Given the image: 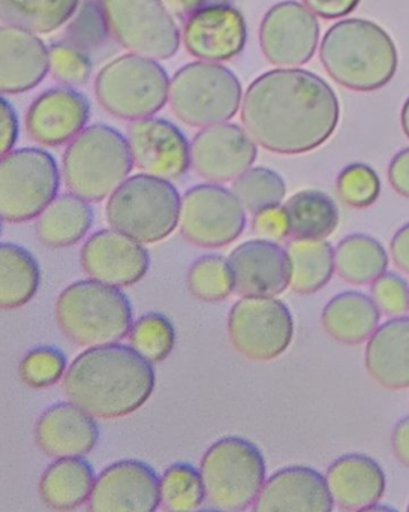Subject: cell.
Instances as JSON below:
<instances>
[{
	"instance_id": "1",
	"label": "cell",
	"mask_w": 409,
	"mask_h": 512,
	"mask_svg": "<svg viewBox=\"0 0 409 512\" xmlns=\"http://www.w3.org/2000/svg\"><path fill=\"white\" fill-rule=\"evenodd\" d=\"M341 105L320 75L278 68L260 75L243 96L242 122L252 140L278 155L323 146L339 125Z\"/></svg>"
},
{
	"instance_id": "2",
	"label": "cell",
	"mask_w": 409,
	"mask_h": 512,
	"mask_svg": "<svg viewBox=\"0 0 409 512\" xmlns=\"http://www.w3.org/2000/svg\"><path fill=\"white\" fill-rule=\"evenodd\" d=\"M152 363L132 346H93L66 370L63 391L74 405L102 420L128 417L155 390Z\"/></svg>"
},
{
	"instance_id": "3",
	"label": "cell",
	"mask_w": 409,
	"mask_h": 512,
	"mask_svg": "<svg viewBox=\"0 0 409 512\" xmlns=\"http://www.w3.org/2000/svg\"><path fill=\"white\" fill-rule=\"evenodd\" d=\"M327 74L354 92L383 89L398 71V48L375 21L347 18L333 24L320 45Z\"/></svg>"
},
{
	"instance_id": "4",
	"label": "cell",
	"mask_w": 409,
	"mask_h": 512,
	"mask_svg": "<svg viewBox=\"0 0 409 512\" xmlns=\"http://www.w3.org/2000/svg\"><path fill=\"white\" fill-rule=\"evenodd\" d=\"M134 167L128 138L107 125L84 129L63 155V180L72 195L99 203L128 180Z\"/></svg>"
},
{
	"instance_id": "5",
	"label": "cell",
	"mask_w": 409,
	"mask_h": 512,
	"mask_svg": "<svg viewBox=\"0 0 409 512\" xmlns=\"http://www.w3.org/2000/svg\"><path fill=\"white\" fill-rule=\"evenodd\" d=\"M56 321L68 340L87 348L117 343L134 325L128 297L95 279L72 283L59 295Z\"/></svg>"
},
{
	"instance_id": "6",
	"label": "cell",
	"mask_w": 409,
	"mask_h": 512,
	"mask_svg": "<svg viewBox=\"0 0 409 512\" xmlns=\"http://www.w3.org/2000/svg\"><path fill=\"white\" fill-rule=\"evenodd\" d=\"M179 192L170 180L149 174L129 177L107 203L108 224L137 242L167 239L180 221Z\"/></svg>"
},
{
	"instance_id": "7",
	"label": "cell",
	"mask_w": 409,
	"mask_h": 512,
	"mask_svg": "<svg viewBox=\"0 0 409 512\" xmlns=\"http://www.w3.org/2000/svg\"><path fill=\"white\" fill-rule=\"evenodd\" d=\"M206 498L224 512L248 510L266 484V460L248 439L227 436L216 441L201 460Z\"/></svg>"
},
{
	"instance_id": "8",
	"label": "cell",
	"mask_w": 409,
	"mask_h": 512,
	"mask_svg": "<svg viewBox=\"0 0 409 512\" xmlns=\"http://www.w3.org/2000/svg\"><path fill=\"white\" fill-rule=\"evenodd\" d=\"M170 78L156 60L123 54L96 75L95 93L101 107L117 119H149L170 98Z\"/></svg>"
},
{
	"instance_id": "9",
	"label": "cell",
	"mask_w": 409,
	"mask_h": 512,
	"mask_svg": "<svg viewBox=\"0 0 409 512\" xmlns=\"http://www.w3.org/2000/svg\"><path fill=\"white\" fill-rule=\"evenodd\" d=\"M239 78L221 63L194 62L180 68L170 84L171 110L192 128L233 119L242 104Z\"/></svg>"
},
{
	"instance_id": "10",
	"label": "cell",
	"mask_w": 409,
	"mask_h": 512,
	"mask_svg": "<svg viewBox=\"0 0 409 512\" xmlns=\"http://www.w3.org/2000/svg\"><path fill=\"white\" fill-rule=\"evenodd\" d=\"M60 174L56 159L42 149H20L2 156L0 215L11 224L32 221L56 200Z\"/></svg>"
},
{
	"instance_id": "11",
	"label": "cell",
	"mask_w": 409,
	"mask_h": 512,
	"mask_svg": "<svg viewBox=\"0 0 409 512\" xmlns=\"http://www.w3.org/2000/svg\"><path fill=\"white\" fill-rule=\"evenodd\" d=\"M108 33L126 50L167 60L180 47V30L162 0H98Z\"/></svg>"
},
{
	"instance_id": "12",
	"label": "cell",
	"mask_w": 409,
	"mask_h": 512,
	"mask_svg": "<svg viewBox=\"0 0 409 512\" xmlns=\"http://www.w3.org/2000/svg\"><path fill=\"white\" fill-rule=\"evenodd\" d=\"M228 337L248 360H276L293 342V315L275 297L240 298L228 316Z\"/></svg>"
},
{
	"instance_id": "13",
	"label": "cell",
	"mask_w": 409,
	"mask_h": 512,
	"mask_svg": "<svg viewBox=\"0 0 409 512\" xmlns=\"http://www.w3.org/2000/svg\"><path fill=\"white\" fill-rule=\"evenodd\" d=\"M180 231L192 245L222 248L236 242L246 227L245 207L219 185L189 189L180 207Z\"/></svg>"
},
{
	"instance_id": "14",
	"label": "cell",
	"mask_w": 409,
	"mask_h": 512,
	"mask_svg": "<svg viewBox=\"0 0 409 512\" xmlns=\"http://www.w3.org/2000/svg\"><path fill=\"white\" fill-rule=\"evenodd\" d=\"M318 41L317 15L294 0L273 6L261 21V50L279 68H297L308 63L317 51Z\"/></svg>"
},
{
	"instance_id": "15",
	"label": "cell",
	"mask_w": 409,
	"mask_h": 512,
	"mask_svg": "<svg viewBox=\"0 0 409 512\" xmlns=\"http://www.w3.org/2000/svg\"><path fill=\"white\" fill-rule=\"evenodd\" d=\"M161 505V480L140 460H120L96 478L87 512H156Z\"/></svg>"
},
{
	"instance_id": "16",
	"label": "cell",
	"mask_w": 409,
	"mask_h": 512,
	"mask_svg": "<svg viewBox=\"0 0 409 512\" xmlns=\"http://www.w3.org/2000/svg\"><path fill=\"white\" fill-rule=\"evenodd\" d=\"M257 156V144L251 135L233 123L204 128L191 146L192 168L213 183L239 179L252 168Z\"/></svg>"
},
{
	"instance_id": "17",
	"label": "cell",
	"mask_w": 409,
	"mask_h": 512,
	"mask_svg": "<svg viewBox=\"0 0 409 512\" xmlns=\"http://www.w3.org/2000/svg\"><path fill=\"white\" fill-rule=\"evenodd\" d=\"M128 143L134 164L149 176L177 180L192 165L188 138L168 120L149 117L132 123Z\"/></svg>"
},
{
	"instance_id": "18",
	"label": "cell",
	"mask_w": 409,
	"mask_h": 512,
	"mask_svg": "<svg viewBox=\"0 0 409 512\" xmlns=\"http://www.w3.org/2000/svg\"><path fill=\"white\" fill-rule=\"evenodd\" d=\"M87 276L107 285L132 286L149 271V252L140 242L116 230L93 234L80 254Z\"/></svg>"
},
{
	"instance_id": "19",
	"label": "cell",
	"mask_w": 409,
	"mask_h": 512,
	"mask_svg": "<svg viewBox=\"0 0 409 512\" xmlns=\"http://www.w3.org/2000/svg\"><path fill=\"white\" fill-rule=\"evenodd\" d=\"M248 38L245 17L231 5L201 9L185 21L183 44L203 62L219 63L242 53Z\"/></svg>"
},
{
	"instance_id": "20",
	"label": "cell",
	"mask_w": 409,
	"mask_h": 512,
	"mask_svg": "<svg viewBox=\"0 0 409 512\" xmlns=\"http://www.w3.org/2000/svg\"><path fill=\"white\" fill-rule=\"evenodd\" d=\"M89 99L71 87H56L39 95L26 114V129L35 143L59 147L84 131L89 122Z\"/></svg>"
},
{
	"instance_id": "21",
	"label": "cell",
	"mask_w": 409,
	"mask_h": 512,
	"mask_svg": "<svg viewBox=\"0 0 409 512\" xmlns=\"http://www.w3.org/2000/svg\"><path fill=\"white\" fill-rule=\"evenodd\" d=\"M234 288L243 297H275L291 283L288 252L270 240H249L231 252Z\"/></svg>"
},
{
	"instance_id": "22",
	"label": "cell",
	"mask_w": 409,
	"mask_h": 512,
	"mask_svg": "<svg viewBox=\"0 0 409 512\" xmlns=\"http://www.w3.org/2000/svg\"><path fill=\"white\" fill-rule=\"evenodd\" d=\"M326 478L308 466H288L264 484L252 512H332Z\"/></svg>"
},
{
	"instance_id": "23",
	"label": "cell",
	"mask_w": 409,
	"mask_h": 512,
	"mask_svg": "<svg viewBox=\"0 0 409 512\" xmlns=\"http://www.w3.org/2000/svg\"><path fill=\"white\" fill-rule=\"evenodd\" d=\"M98 441L95 417L72 402L56 403L36 421V445L51 459L84 457Z\"/></svg>"
},
{
	"instance_id": "24",
	"label": "cell",
	"mask_w": 409,
	"mask_h": 512,
	"mask_svg": "<svg viewBox=\"0 0 409 512\" xmlns=\"http://www.w3.org/2000/svg\"><path fill=\"white\" fill-rule=\"evenodd\" d=\"M0 90L5 95L32 90L50 71V50L36 33L21 27L0 29Z\"/></svg>"
},
{
	"instance_id": "25",
	"label": "cell",
	"mask_w": 409,
	"mask_h": 512,
	"mask_svg": "<svg viewBox=\"0 0 409 512\" xmlns=\"http://www.w3.org/2000/svg\"><path fill=\"white\" fill-rule=\"evenodd\" d=\"M326 483L341 510L359 512L374 507L386 492V474L371 457L347 454L327 469Z\"/></svg>"
},
{
	"instance_id": "26",
	"label": "cell",
	"mask_w": 409,
	"mask_h": 512,
	"mask_svg": "<svg viewBox=\"0 0 409 512\" xmlns=\"http://www.w3.org/2000/svg\"><path fill=\"white\" fill-rule=\"evenodd\" d=\"M366 369L381 387H409V316L390 319L377 328L366 345Z\"/></svg>"
},
{
	"instance_id": "27",
	"label": "cell",
	"mask_w": 409,
	"mask_h": 512,
	"mask_svg": "<svg viewBox=\"0 0 409 512\" xmlns=\"http://www.w3.org/2000/svg\"><path fill=\"white\" fill-rule=\"evenodd\" d=\"M381 310L369 295L345 291L324 307L321 322L332 339L345 345H359L372 337L380 325Z\"/></svg>"
},
{
	"instance_id": "28",
	"label": "cell",
	"mask_w": 409,
	"mask_h": 512,
	"mask_svg": "<svg viewBox=\"0 0 409 512\" xmlns=\"http://www.w3.org/2000/svg\"><path fill=\"white\" fill-rule=\"evenodd\" d=\"M95 481V471L83 457L59 459L42 474L39 498L51 511L71 512L89 501Z\"/></svg>"
},
{
	"instance_id": "29",
	"label": "cell",
	"mask_w": 409,
	"mask_h": 512,
	"mask_svg": "<svg viewBox=\"0 0 409 512\" xmlns=\"http://www.w3.org/2000/svg\"><path fill=\"white\" fill-rule=\"evenodd\" d=\"M89 201L77 195L56 198L36 221V237L48 248H69L84 239L93 225Z\"/></svg>"
},
{
	"instance_id": "30",
	"label": "cell",
	"mask_w": 409,
	"mask_h": 512,
	"mask_svg": "<svg viewBox=\"0 0 409 512\" xmlns=\"http://www.w3.org/2000/svg\"><path fill=\"white\" fill-rule=\"evenodd\" d=\"M288 233L294 240H324L339 225L335 201L321 191L297 192L284 206Z\"/></svg>"
},
{
	"instance_id": "31",
	"label": "cell",
	"mask_w": 409,
	"mask_h": 512,
	"mask_svg": "<svg viewBox=\"0 0 409 512\" xmlns=\"http://www.w3.org/2000/svg\"><path fill=\"white\" fill-rule=\"evenodd\" d=\"M41 282V270L35 256L12 243L0 246V304L12 310L32 300Z\"/></svg>"
},
{
	"instance_id": "32",
	"label": "cell",
	"mask_w": 409,
	"mask_h": 512,
	"mask_svg": "<svg viewBox=\"0 0 409 512\" xmlns=\"http://www.w3.org/2000/svg\"><path fill=\"white\" fill-rule=\"evenodd\" d=\"M291 289L309 295L323 289L335 273V251L326 240H293L287 246Z\"/></svg>"
},
{
	"instance_id": "33",
	"label": "cell",
	"mask_w": 409,
	"mask_h": 512,
	"mask_svg": "<svg viewBox=\"0 0 409 512\" xmlns=\"http://www.w3.org/2000/svg\"><path fill=\"white\" fill-rule=\"evenodd\" d=\"M335 267L345 282L371 285L387 273L389 255L374 237L353 234L341 240L335 251Z\"/></svg>"
},
{
	"instance_id": "34",
	"label": "cell",
	"mask_w": 409,
	"mask_h": 512,
	"mask_svg": "<svg viewBox=\"0 0 409 512\" xmlns=\"http://www.w3.org/2000/svg\"><path fill=\"white\" fill-rule=\"evenodd\" d=\"M80 0H0L2 20L33 33H51L62 27Z\"/></svg>"
},
{
	"instance_id": "35",
	"label": "cell",
	"mask_w": 409,
	"mask_h": 512,
	"mask_svg": "<svg viewBox=\"0 0 409 512\" xmlns=\"http://www.w3.org/2000/svg\"><path fill=\"white\" fill-rule=\"evenodd\" d=\"M206 498L203 477L189 463H176L161 478V505L165 512H195Z\"/></svg>"
},
{
	"instance_id": "36",
	"label": "cell",
	"mask_w": 409,
	"mask_h": 512,
	"mask_svg": "<svg viewBox=\"0 0 409 512\" xmlns=\"http://www.w3.org/2000/svg\"><path fill=\"white\" fill-rule=\"evenodd\" d=\"M188 289L197 300L218 303L227 300L234 288V274L230 261L219 255H204L189 268Z\"/></svg>"
},
{
	"instance_id": "37",
	"label": "cell",
	"mask_w": 409,
	"mask_h": 512,
	"mask_svg": "<svg viewBox=\"0 0 409 512\" xmlns=\"http://www.w3.org/2000/svg\"><path fill=\"white\" fill-rule=\"evenodd\" d=\"M233 192L248 212L258 215L281 206L287 194L284 179L270 168H249L234 180Z\"/></svg>"
},
{
	"instance_id": "38",
	"label": "cell",
	"mask_w": 409,
	"mask_h": 512,
	"mask_svg": "<svg viewBox=\"0 0 409 512\" xmlns=\"http://www.w3.org/2000/svg\"><path fill=\"white\" fill-rule=\"evenodd\" d=\"M129 342L150 363H161L173 352L176 331L167 316L156 312L147 313L132 325Z\"/></svg>"
},
{
	"instance_id": "39",
	"label": "cell",
	"mask_w": 409,
	"mask_h": 512,
	"mask_svg": "<svg viewBox=\"0 0 409 512\" xmlns=\"http://www.w3.org/2000/svg\"><path fill=\"white\" fill-rule=\"evenodd\" d=\"M66 357L60 349L41 346L24 355L18 366L21 382L33 390L57 384L66 375Z\"/></svg>"
},
{
	"instance_id": "40",
	"label": "cell",
	"mask_w": 409,
	"mask_h": 512,
	"mask_svg": "<svg viewBox=\"0 0 409 512\" xmlns=\"http://www.w3.org/2000/svg\"><path fill=\"white\" fill-rule=\"evenodd\" d=\"M339 197L353 209H368L380 198L381 180L374 168L366 164H351L341 171L338 182Z\"/></svg>"
},
{
	"instance_id": "41",
	"label": "cell",
	"mask_w": 409,
	"mask_h": 512,
	"mask_svg": "<svg viewBox=\"0 0 409 512\" xmlns=\"http://www.w3.org/2000/svg\"><path fill=\"white\" fill-rule=\"evenodd\" d=\"M93 65L86 51L75 45L54 44L50 48V71L54 80L69 87L84 86Z\"/></svg>"
},
{
	"instance_id": "42",
	"label": "cell",
	"mask_w": 409,
	"mask_h": 512,
	"mask_svg": "<svg viewBox=\"0 0 409 512\" xmlns=\"http://www.w3.org/2000/svg\"><path fill=\"white\" fill-rule=\"evenodd\" d=\"M372 300L387 316H404L409 310V286L404 277L384 273L371 288Z\"/></svg>"
},
{
	"instance_id": "43",
	"label": "cell",
	"mask_w": 409,
	"mask_h": 512,
	"mask_svg": "<svg viewBox=\"0 0 409 512\" xmlns=\"http://www.w3.org/2000/svg\"><path fill=\"white\" fill-rule=\"evenodd\" d=\"M252 228L258 236L264 237V240H270V242H278V240H284L285 237L290 236L284 207H275V209L258 213L254 216Z\"/></svg>"
},
{
	"instance_id": "44",
	"label": "cell",
	"mask_w": 409,
	"mask_h": 512,
	"mask_svg": "<svg viewBox=\"0 0 409 512\" xmlns=\"http://www.w3.org/2000/svg\"><path fill=\"white\" fill-rule=\"evenodd\" d=\"M18 140V119L12 105L5 98L0 99V150L2 156L14 149Z\"/></svg>"
},
{
	"instance_id": "45",
	"label": "cell",
	"mask_w": 409,
	"mask_h": 512,
	"mask_svg": "<svg viewBox=\"0 0 409 512\" xmlns=\"http://www.w3.org/2000/svg\"><path fill=\"white\" fill-rule=\"evenodd\" d=\"M362 0H303L306 8L318 17L336 20L351 14Z\"/></svg>"
},
{
	"instance_id": "46",
	"label": "cell",
	"mask_w": 409,
	"mask_h": 512,
	"mask_svg": "<svg viewBox=\"0 0 409 512\" xmlns=\"http://www.w3.org/2000/svg\"><path fill=\"white\" fill-rule=\"evenodd\" d=\"M389 180L399 195L409 198V147L401 150L390 162Z\"/></svg>"
},
{
	"instance_id": "47",
	"label": "cell",
	"mask_w": 409,
	"mask_h": 512,
	"mask_svg": "<svg viewBox=\"0 0 409 512\" xmlns=\"http://www.w3.org/2000/svg\"><path fill=\"white\" fill-rule=\"evenodd\" d=\"M173 17L188 20L201 9L216 5H230V0H162Z\"/></svg>"
},
{
	"instance_id": "48",
	"label": "cell",
	"mask_w": 409,
	"mask_h": 512,
	"mask_svg": "<svg viewBox=\"0 0 409 512\" xmlns=\"http://www.w3.org/2000/svg\"><path fill=\"white\" fill-rule=\"evenodd\" d=\"M393 453L402 465L409 468V417L402 418L392 435Z\"/></svg>"
},
{
	"instance_id": "49",
	"label": "cell",
	"mask_w": 409,
	"mask_h": 512,
	"mask_svg": "<svg viewBox=\"0 0 409 512\" xmlns=\"http://www.w3.org/2000/svg\"><path fill=\"white\" fill-rule=\"evenodd\" d=\"M392 256L396 267L409 274V224L404 225L392 239Z\"/></svg>"
},
{
	"instance_id": "50",
	"label": "cell",
	"mask_w": 409,
	"mask_h": 512,
	"mask_svg": "<svg viewBox=\"0 0 409 512\" xmlns=\"http://www.w3.org/2000/svg\"><path fill=\"white\" fill-rule=\"evenodd\" d=\"M401 120L405 135L409 138V98L405 102L404 108H402Z\"/></svg>"
},
{
	"instance_id": "51",
	"label": "cell",
	"mask_w": 409,
	"mask_h": 512,
	"mask_svg": "<svg viewBox=\"0 0 409 512\" xmlns=\"http://www.w3.org/2000/svg\"><path fill=\"white\" fill-rule=\"evenodd\" d=\"M359 512H398L395 508L387 507V505H374V507L365 508Z\"/></svg>"
},
{
	"instance_id": "52",
	"label": "cell",
	"mask_w": 409,
	"mask_h": 512,
	"mask_svg": "<svg viewBox=\"0 0 409 512\" xmlns=\"http://www.w3.org/2000/svg\"><path fill=\"white\" fill-rule=\"evenodd\" d=\"M198 512H224V511H219V510H216V508H212V510H204V511H198Z\"/></svg>"
},
{
	"instance_id": "53",
	"label": "cell",
	"mask_w": 409,
	"mask_h": 512,
	"mask_svg": "<svg viewBox=\"0 0 409 512\" xmlns=\"http://www.w3.org/2000/svg\"><path fill=\"white\" fill-rule=\"evenodd\" d=\"M407 512H409V505H408V510H407Z\"/></svg>"
}]
</instances>
